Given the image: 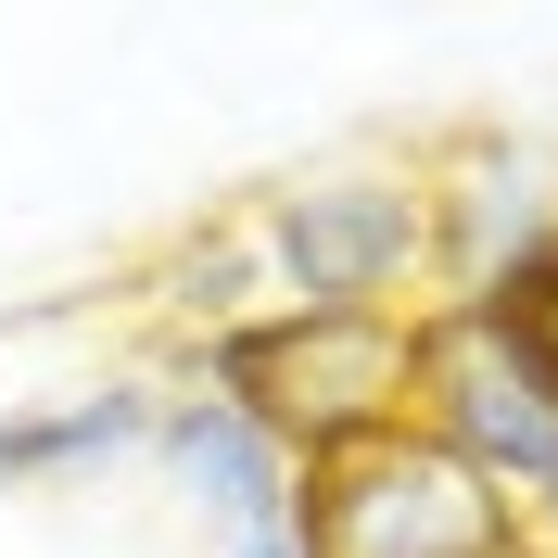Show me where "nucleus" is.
I'll list each match as a JSON object with an SVG mask.
<instances>
[{"mask_svg": "<svg viewBox=\"0 0 558 558\" xmlns=\"http://www.w3.org/2000/svg\"><path fill=\"white\" fill-rule=\"evenodd\" d=\"M178 381L229 393V407L267 432L292 470L317 457H355L418 418V317H355V305H267L216 343L166 355Z\"/></svg>", "mask_w": 558, "mask_h": 558, "instance_id": "obj_1", "label": "nucleus"}, {"mask_svg": "<svg viewBox=\"0 0 558 558\" xmlns=\"http://www.w3.org/2000/svg\"><path fill=\"white\" fill-rule=\"evenodd\" d=\"M267 254V305H355V317H432V178L418 153H330L242 204Z\"/></svg>", "mask_w": 558, "mask_h": 558, "instance_id": "obj_2", "label": "nucleus"}, {"mask_svg": "<svg viewBox=\"0 0 558 558\" xmlns=\"http://www.w3.org/2000/svg\"><path fill=\"white\" fill-rule=\"evenodd\" d=\"M418 432L470 457L533 521L558 495V330L495 305H432L418 317Z\"/></svg>", "mask_w": 558, "mask_h": 558, "instance_id": "obj_3", "label": "nucleus"}, {"mask_svg": "<svg viewBox=\"0 0 558 558\" xmlns=\"http://www.w3.org/2000/svg\"><path fill=\"white\" fill-rule=\"evenodd\" d=\"M292 521H305L317 558H533V521L470 457H445L418 418L355 457H317Z\"/></svg>", "mask_w": 558, "mask_h": 558, "instance_id": "obj_4", "label": "nucleus"}, {"mask_svg": "<svg viewBox=\"0 0 558 558\" xmlns=\"http://www.w3.org/2000/svg\"><path fill=\"white\" fill-rule=\"evenodd\" d=\"M432 178V305H483L508 267L558 242V153L521 128H457L418 153Z\"/></svg>", "mask_w": 558, "mask_h": 558, "instance_id": "obj_5", "label": "nucleus"}, {"mask_svg": "<svg viewBox=\"0 0 558 558\" xmlns=\"http://www.w3.org/2000/svg\"><path fill=\"white\" fill-rule=\"evenodd\" d=\"M153 418H166V368H64L0 407V495H76L153 457Z\"/></svg>", "mask_w": 558, "mask_h": 558, "instance_id": "obj_6", "label": "nucleus"}, {"mask_svg": "<svg viewBox=\"0 0 558 558\" xmlns=\"http://www.w3.org/2000/svg\"><path fill=\"white\" fill-rule=\"evenodd\" d=\"M153 470L191 495V521H216V546H242V533H267V521L305 508V470H292L229 393L178 381V368H166V418H153Z\"/></svg>", "mask_w": 558, "mask_h": 558, "instance_id": "obj_7", "label": "nucleus"}, {"mask_svg": "<svg viewBox=\"0 0 558 558\" xmlns=\"http://www.w3.org/2000/svg\"><path fill=\"white\" fill-rule=\"evenodd\" d=\"M216 558H317V546H305V521H267V533H242V546H216Z\"/></svg>", "mask_w": 558, "mask_h": 558, "instance_id": "obj_8", "label": "nucleus"}]
</instances>
